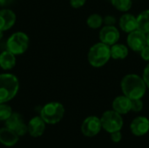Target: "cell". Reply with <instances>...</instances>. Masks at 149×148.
Wrapping results in <instances>:
<instances>
[{"instance_id": "6da1fadb", "label": "cell", "mask_w": 149, "mask_h": 148, "mask_svg": "<svg viewBox=\"0 0 149 148\" xmlns=\"http://www.w3.org/2000/svg\"><path fill=\"white\" fill-rule=\"evenodd\" d=\"M120 88L123 95L130 99H142L147 92V85L142 77L130 73L125 75L120 81Z\"/></svg>"}, {"instance_id": "7a4b0ae2", "label": "cell", "mask_w": 149, "mask_h": 148, "mask_svg": "<svg viewBox=\"0 0 149 148\" xmlns=\"http://www.w3.org/2000/svg\"><path fill=\"white\" fill-rule=\"evenodd\" d=\"M19 81L11 73L0 74V103H7L17 93Z\"/></svg>"}, {"instance_id": "3957f363", "label": "cell", "mask_w": 149, "mask_h": 148, "mask_svg": "<svg viewBox=\"0 0 149 148\" xmlns=\"http://www.w3.org/2000/svg\"><path fill=\"white\" fill-rule=\"evenodd\" d=\"M111 59L110 46L100 42L93 44L88 51L87 60L89 64L95 68L104 66Z\"/></svg>"}, {"instance_id": "277c9868", "label": "cell", "mask_w": 149, "mask_h": 148, "mask_svg": "<svg viewBox=\"0 0 149 148\" xmlns=\"http://www.w3.org/2000/svg\"><path fill=\"white\" fill-rule=\"evenodd\" d=\"M65 107L59 102H50L45 105L40 111V117L49 125L58 123L64 117Z\"/></svg>"}, {"instance_id": "5b68a950", "label": "cell", "mask_w": 149, "mask_h": 148, "mask_svg": "<svg viewBox=\"0 0 149 148\" xmlns=\"http://www.w3.org/2000/svg\"><path fill=\"white\" fill-rule=\"evenodd\" d=\"M100 122L102 129L108 133L121 131L124 125L122 115L116 113L113 109L107 110L102 114L100 118Z\"/></svg>"}, {"instance_id": "8992f818", "label": "cell", "mask_w": 149, "mask_h": 148, "mask_svg": "<svg viewBox=\"0 0 149 148\" xmlns=\"http://www.w3.org/2000/svg\"><path fill=\"white\" fill-rule=\"evenodd\" d=\"M7 50L14 55H20L26 51L29 46V37L22 31H17L10 36L6 43Z\"/></svg>"}, {"instance_id": "52a82bcc", "label": "cell", "mask_w": 149, "mask_h": 148, "mask_svg": "<svg viewBox=\"0 0 149 148\" xmlns=\"http://www.w3.org/2000/svg\"><path fill=\"white\" fill-rule=\"evenodd\" d=\"M81 133L88 138H92L100 133L102 129L100 118L97 116H89L84 120L81 124Z\"/></svg>"}, {"instance_id": "ba28073f", "label": "cell", "mask_w": 149, "mask_h": 148, "mask_svg": "<svg viewBox=\"0 0 149 148\" xmlns=\"http://www.w3.org/2000/svg\"><path fill=\"white\" fill-rule=\"evenodd\" d=\"M5 126L16 133L19 137L24 136L28 133L27 125L21 114L18 113H12L9 119L5 120Z\"/></svg>"}, {"instance_id": "9c48e42d", "label": "cell", "mask_w": 149, "mask_h": 148, "mask_svg": "<svg viewBox=\"0 0 149 148\" xmlns=\"http://www.w3.org/2000/svg\"><path fill=\"white\" fill-rule=\"evenodd\" d=\"M127 44L133 51L140 52L147 45V36L139 30H135L128 33L127 37Z\"/></svg>"}, {"instance_id": "30bf717a", "label": "cell", "mask_w": 149, "mask_h": 148, "mask_svg": "<svg viewBox=\"0 0 149 148\" xmlns=\"http://www.w3.org/2000/svg\"><path fill=\"white\" fill-rule=\"evenodd\" d=\"M99 38L100 42L112 46L118 43L120 38V33L115 25H105L100 31Z\"/></svg>"}, {"instance_id": "8fae6325", "label": "cell", "mask_w": 149, "mask_h": 148, "mask_svg": "<svg viewBox=\"0 0 149 148\" xmlns=\"http://www.w3.org/2000/svg\"><path fill=\"white\" fill-rule=\"evenodd\" d=\"M131 133L137 137L146 135L149 132V120L145 116L134 118L130 124Z\"/></svg>"}, {"instance_id": "7c38bea8", "label": "cell", "mask_w": 149, "mask_h": 148, "mask_svg": "<svg viewBox=\"0 0 149 148\" xmlns=\"http://www.w3.org/2000/svg\"><path fill=\"white\" fill-rule=\"evenodd\" d=\"M131 104L132 99L125 95H120L113 100L112 108L120 115H125L131 112Z\"/></svg>"}, {"instance_id": "4fadbf2b", "label": "cell", "mask_w": 149, "mask_h": 148, "mask_svg": "<svg viewBox=\"0 0 149 148\" xmlns=\"http://www.w3.org/2000/svg\"><path fill=\"white\" fill-rule=\"evenodd\" d=\"M45 122L40 116L33 117L28 123L27 128L29 134L33 138L40 137L44 134L45 130Z\"/></svg>"}, {"instance_id": "5bb4252c", "label": "cell", "mask_w": 149, "mask_h": 148, "mask_svg": "<svg viewBox=\"0 0 149 148\" xmlns=\"http://www.w3.org/2000/svg\"><path fill=\"white\" fill-rule=\"evenodd\" d=\"M16 14L10 9L0 10V31H5L10 30L16 23Z\"/></svg>"}, {"instance_id": "9a60e30c", "label": "cell", "mask_w": 149, "mask_h": 148, "mask_svg": "<svg viewBox=\"0 0 149 148\" xmlns=\"http://www.w3.org/2000/svg\"><path fill=\"white\" fill-rule=\"evenodd\" d=\"M119 26L122 31L130 33L137 30V18L131 13H125L120 17Z\"/></svg>"}, {"instance_id": "2e32d148", "label": "cell", "mask_w": 149, "mask_h": 148, "mask_svg": "<svg viewBox=\"0 0 149 148\" xmlns=\"http://www.w3.org/2000/svg\"><path fill=\"white\" fill-rule=\"evenodd\" d=\"M19 140V136L8 127H3L0 129V143L4 147H13Z\"/></svg>"}, {"instance_id": "e0dca14e", "label": "cell", "mask_w": 149, "mask_h": 148, "mask_svg": "<svg viewBox=\"0 0 149 148\" xmlns=\"http://www.w3.org/2000/svg\"><path fill=\"white\" fill-rule=\"evenodd\" d=\"M111 49V58L115 60H122L125 59L129 53V48L127 45L123 44H114L110 46Z\"/></svg>"}, {"instance_id": "ac0fdd59", "label": "cell", "mask_w": 149, "mask_h": 148, "mask_svg": "<svg viewBox=\"0 0 149 148\" xmlns=\"http://www.w3.org/2000/svg\"><path fill=\"white\" fill-rule=\"evenodd\" d=\"M16 55L6 50L0 53V67L3 70H10L16 65Z\"/></svg>"}, {"instance_id": "d6986e66", "label": "cell", "mask_w": 149, "mask_h": 148, "mask_svg": "<svg viewBox=\"0 0 149 148\" xmlns=\"http://www.w3.org/2000/svg\"><path fill=\"white\" fill-rule=\"evenodd\" d=\"M137 18V30L147 34L149 32V10L141 11Z\"/></svg>"}, {"instance_id": "ffe728a7", "label": "cell", "mask_w": 149, "mask_h": 148, "mask_svg": "<svg viewBox=\"0 0 149 148\" xmlns=\"http://www.w3.org/2000/svg\"><path fill=\"white\" fill-rule=\"evenodd\" d=\"M86 24L91 29H99L103 24V17L98 13L91 14L86 19Z\"/></svg>"}, {"instance_id": "44dd1931", "label": "cell", "mask_w": 149, "mask_h": 148, "mask_svg": "<svg viewBox=\"0 0 149 148\" xmlns=\"http://www.w3.org/2000/svg\"><path fill=\"white\" fill-rule=\"evenodd\" d=\"M113 6L121 12H127L133 5V0H110Z\"/></svg>"}, {"instance_id": "7402d4cb", "label": "cell", "mask_w": 149, "mask_h": 148, "mask_svg": "<svg viewBox=\"0 0 149 148\" xmlns=\"http://www.w3.org/2000/svg\"><path fill=\"white\" fill-rule=\"evenodd\" d=\"M12 109L6 103H0V121H5L12 114Z\"/></svg>"}, {"instance_id": "603a6c76", "label": "cell", "mask_w": 149, "mask_h": 148, "mask_svg": "<svg viewBox=\"0 0 149 148\" xmlns=\"http://www.w3.org/2000/svg\"><path fill=\"white\" fill-rule=\"evenodd\" d=\"M144 106L143 101L141 99H132V104H131V111L134 113H140L142 111Z\"/></svg>"}, {"instance_id": "cb8c5ba5", "label": "cell", "mask_w": 149, "mask_h": 148, "mask_svg": "<svg viewBox=\"0 0 149 148\" xmlns=\"http://www.w3.org/2000/svg\"><path fill=\"white\" fill-rule=\"evenodd\" d=\"M103 24L105 25H115L116 17L113 15H107L105 17H103Z\"/></svg>"}, {"instance_id": "d4e9b609", "label": "cell", "mask_w": 149, "mask_h": 148, "mask_svg": "<svg viewBox=\"0 0 149 148\" xmlns=\"http://www.w3.org/2000/svg\"><path fill=\"white\" fill-rule=\"evenodd\" d=\"M111 136V140L113 143H120L122 140V133L121 131H117V132H113L112 133H110Z\"/></svg>"}, {"instance_id": "484cf974", "label": "cell", "mask_w": 149, "mask_h": 148, "mask_svg": "<svg viewBox=\"0 0 149 148\" xmlns=\"http://www.w3.org/2000/svg\"><path fill=\"white\" fill-rule=\"evenodd\" d=\"M86 0H70V4L74 9H79L85 5Z\"/></svg>"}, {"instance_id": "4316f807", "label": "cell", "mask_w": 149, "mask_h": 148, "mask_svg": "<svg viewBox=\"0 0 149 148\" xmlns=\"http://www.w3.org/2000/svg\"><path fill=\"white\" fill-rule=\"evenodd\" d=\"M141 58L144 60V61H147L149 62V46L148 45H146L141 51Z\"/></svg>"}, {"instance_id": "83f0119b", "label": "cell", "mask_w": 149, "mask_h": 148, "mask_svg": "<svg viewBox=\"0 0 149 148\" xmlns=\"http://www.w3.org/2000/svg\"><path fill=\"white\" fill-rule=\"evenodd\" d=\"M142 79L146 83L147 87L149 88V64L146 65V67L144 68L143 71V74H142Z\"/></svg>"}, {"instance_id": "f1b7e54d", "label": "cell", "mask_w": 149, "mask_h": 148, "mask_svg": "<svg viewBox=\"0 0 149 148\" xmlns=\"http://www.w3.org/2000/svg\"><path fill=\"white\" fill-rule=\"evenodd\" d=\"M13 0H0V6H6L12 3Z\"/></svg>"}, {"instance_id": "f546056e", "label": "cell", "mask_w": 149, "mask_h": 148, "mask_svg": "<svg viewBox=\"0 0 149 148\" xmlns=\"http://www.w3.org/2000/svg\"><path fill=\"white\" fill-rule=\"evenodd\" d=\"M146 36H147V45L149 46V32L146 34Z\"/></svg>"}, {"instance_id": "4dcf8cb0", "label": "cell", "mask_w": 149, "mask_h": 148, "mask_svg": "<svg viewBox=\"0 0 149 148\" xmlns=\"http://www.w3.org/2000/svg\"><path fill=\"white\" fill-rule=\"evenodd\" d=\"M3 31H0V40L3 38Z\"/></svg>"}]
</instances>
